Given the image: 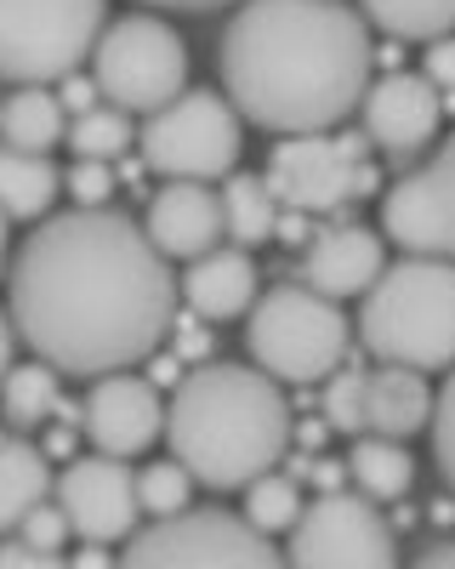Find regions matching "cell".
I'll list each match as a JSON object with an SVG mask.
<instances>
[{
  "label": "cell",
  "mask_w": 455,
  "mask_h": 569,
  "mask_svg": "<svg viewBox=\"0 0 455 569\" xmlns=\"http://www.w3.org/2000/svg\"><path fill=\"white\" fill-rule=\"evenodd\" d=\"M12 337L58 376H114L154 359L176 325V273L125 211L46 217L12 257Z\"/></svg>",
  "instance_id": "obj_1"
},
{
  "label": "cell",
  "mask_w": 455,
  "mask_h": 569,
  "mask_svg": "<svg viewBox=\"0 0 455 569\" xmlns=\"http://www.w3.org/2000/svg\"><path fill=\"white\" fill-rule=\"evenodd\" d=\"M371 23L342 0H240L222 29L234 114L273 137L336 131L371 86Z\"/></svg>",
  "instance_id": "obj_2"
},
{
  "label": "cell",
  "mask_w": 455,
  "mask_h": 569,
  "mask_svg": "<svg viewBox=\"0 0 455 569\" xmlns=\"http://www.w3.org/2000/svg\"><path fill=\"white\" fill-rule=\"evenodd\" d=\"M160 439H171V461L189 467L194 485L245 490L285 461L296 427L280 382L256 365H200L176 376Z\"/></svg>",
  "instance_id": "obj_3"
},
{
  "label": "cell",
  "mask_w": 455,
  "mask_h": 569,
  "mask_svg": "<svg viewBox=\"0 0 455 569\" xmlns=\"http://www.w3.org/2000/svg\"><path fill=\"white\" fill-rule=\"evenodd\" d=\"M358 342L382 365L449 370L455 365V262L398 257L376 273L358 308Z\"/></svg>",
  "instance_id": "obj_4"
},
{
  "label": "cell",
  "mask_w": 455,
  "mask_h": 569,
  "mask_svg": "<svg viewBox=\"0 0 455 569\" xmlns=\"http://www.w3.org/2000/svg\"><path fill=\"white\" fill-rule=\"evenodd\" d=\"M245 342L262 376L307 388L318 376H336V365L347 359V319L307 284H273L267 297L251 302Z\"/></svg>",
  "instance_id": "obj_5"
},
{
  "label": "cell",
  "mask_w": 455,
  "mask_h": 569,
  "mask_svg": "<svg viewBox=\"0 0 455 569\" xmlns=\"http://www.w3.org/2000/svg\"><path fill=\"white\" fill-rule=\"evenodd\" d=\"M91 86L120 114H154L189 86V46L154 12L103 23L98 46H91Z\"/></svg>",
  "instance_id": "obj_6"
},
{
  "label": "cell",
  "mask_w": 455,
  "mask_h": 569,
  "mask_svg": "<svg viewBox=\"0 0 455 569\" xmlns=\"http://www.w3.org/2000/svg\"><path fill=\"white\" fill-rule=\"evenodd\" d=\"M109 0H0V80L58 86L103 34Z\"/></svg>",
  "instance_id": "obj_7"
},
{
  "label": "cell",
  "mask_w": 455,
  "mask_h": 569,
  "mask_svg": "<svg viewBox=\"0 0 455 569\" xmlns=\"http://www.w3.org/2000/svg\"><path fill=\"white\" fill-rule=\"evenodd\" d=\"M136 149L165 182H216L240 166V114L222 91H182L165 109L143 114Z\"/></svg>",
  "instance_id": "obj_8"
},
{
  "label": "cell",
  "mask_w": 455,
  "mask_h": 569,
  "mask_svg": "<svg viewBox=\"0 0 455 569\" xmlns=\"http://www.w3.org/2000/svg\"><path fill=\"white\" fill-rule=\"evenodd\" d=\"M114 569H285V552L234 512H171L131 530Z\"/></svg>",
  "instance_id": "obj_9"
},
{
  "label": "cell",
  "mask_w": 455,
  "mask_h": 569,
  "mask_svg": "<svg viewBox=\"0 0 455 569\" xmlns=\"http://www.w3.org/2000/svg\"><path fill=\"white\" fill-rule=\"evenodd\" d=\"M267 194L296 217H325L342 211L347 200H364L376 188V171L364 166V137L353 131H307V137H280L267 154Z\"/></svg>",
  "instance_id": "obj_10"
},
{
  "label": "cell",
  "mask_w": 455,
  "mask_h": 569,
  "mask_svg": "<svg viewBox=\"0 0 455 569\" xmlns=\"http://www.w3.org/2000/svg\"><path fill=\"white\" fill-rule=\"evenodd\" d=\"M285 536V569H398L393 525L358 490H325Z\"/></svg>",
  "instance_id": "obj_11"
},
{
  "label": "cell",
  "mask_w": 455,
  "mask_h": 569,
  "mask_svg": "<svg viewBox=\"0 0 455 569\" xmlns=\"http://www.w3.org/2000/svg\"><path fill=\"white\" fill-rule=\"evenodd\" d=\"M382 233L410 257L455 262V137L382 200Z\"/></svg>",
  "instance_id": "obj_12"
},
{
  "label": "cell",
  "mask_w": 455,
  "mask_h": 569,
  "mask_svg": "<svg viewBox=\"0 0 455 569\" xmlns=\"http://www.w3.org/2000/svg\"><path fill=\"white\" fill-rule=\"evenodd\" d=\"M58 507L69 530L91 547L125 541L136 530V472L114 456H80L58 472Z\"/></svg>",
  "instance_id": "obj_13"
},
{
  "label": "cell",
  "mask_w": 455,
  "mask_h": 569,
  "mask_svg": "<svg viewBox=\"0 0 455 569\" xmlns=\"http://www.w3.org/2000/svg\"><path fill=\"white\" fill-rule=\"evenodd\" d=\"M80 433L98 445V456H143L160 433H165V399L154 382H143V376H98L80 405Z\"/></svg>",
  "instance_id": "obj_14"
},
{
  "label": "cell",
  "mask_w": 455,
  "mask_h": 569,
  "mask_svg": "<svg viewBox=\"0 0 455 569\" xmlns=\"http://www.w3.org/2000/svg\"><path fill=\"white\" fill-rule=\"evenodd\" d=\"M358 114H364V137H371L376 149L410 154V149H427V142L438 137L444 103H438V91L427 86V74L393 69V74L364 86Z\"/></svg>",
  "instance_id": "obj_15"
},
{
  "label": "cell",
  "mask_w": 455,
  "mask_h": 569,
  "mask_svg": "<svg viewBox=\"0 0 455 569\" xmlns=\"http://www.w3.org/2000/svg\"><path fill=\"white\" fill-rule=\"evenodd\" d=\"M382 268H387V246H382V233L364 228V222L318 228L302 251V284L318 297H331V302L364 297Z\"/></svg>",
  "instance_id": "obj_16"
},
{
  "label": "cell",
  "mask_w": 455,
  "mask_h": 569,
  "mask_svg": "<svg viewBox=\"0 0 455 569\" xmlns=\"http://www.w3.org/2000/svg\"><path fill=\"white\" fill-rule=\"evenodd\" d=\"M149 246L165 262H194L222 246V200L211 182H165L143 217Z\"/></svg>",
  "instance_id": "obj_17"
},
{
  "label": "cell",
  "mask_w": 455,
  "mask_h": 569,
  "mask_svg": "<svg viewBox=\"0 0 455 569\" xmlns=\"http://www.w3.org/2000/svg\"><path fill=\"white\" fill-rule=\"evenodd\" d=\"M176 297L189 302L194 319H240L256 302V262L240 246H216L189 262V273L176 279Z\"/></svg>",
  "instance_id": "obj_18"
},
{
  "label": "cell",
  "mask_w": 455,
  "mask_h": 569,
  "mask_svg": "<svg viewBox=\"0 0 455 569\" xmlns=\"http://www.w3.org/2000/svg\"><path fill=\"white\" fill-rule=\"evenodd\" d=\"M427 421H433V388L422 370L376 365L364 376V433L410 445L416 433H427Z\"/></svg>",
  "instance_id": "obj_19"
},
{
  "label": "cell",
  "mask_w": 455,
  "mask_h": 569,
  "mask_svg": "<svg viewBox=\"0 0 455 569\" xmlns=\"http://www.w3.org/2000/svg\"><path fill=\"white\" fill-rule=\"evenodd\" d=\"M69 137V114L58 103L52 86H18L7 103H0V142L23 154H52Z\"/></svg>",
  "instance_id": "obj_20"
},
{
  "label": "cell",
  "mask_w": 455,
  "mask_h": 569,
  "mask_svg": "<svg viewBox=\"0 0 455 569\" xmlns=\"http://www.w3.org/2000/svg\"><path fill=\"white\" fill-rule=\"evenodd\" d=\"M58 188L63 171L52 166V154H23L0 142V211H7V222H40L52 211Z\"/></svg>",
  "instance_id": "obj_21"
},
{
  "label": "cell",
  "mask_w": 455,
  "mask_h": 569,
  "mask_svg": "<svg viewBox=\"0 0 455 569\" xmlns=\"http://www.w3.org/2000/svg\"><path fill=\"white\" fill-rule=\"evenodd\" d=\"M52 490V467L23 439H0V536H12Z\"/></svg>",
  "instance_id": "obj_22"
},
{
  "label": "cell",
  "mask_w": 455,
  "mask_h": 569,
  "mask_svg": "<svg viewBox=\"0 0 455 569\" xmlns=\"http://www.w3.org/2000/svg\"><path fill=\"white\" fill-rule=\"evenodd\" d=\"M222 240H234L240 251L273 240V228H280V206H273L267 182L251 177V171H228V188H222Z\"/></svg>",
  "instance_id": "obj_23"
},
{
  "label": "cell",
  "mask_w": 455,
  "mask_h": 569,
  "mask_svg": "<svg viewBox=\"0 0 455 569\" xmlns=\"http://www.w3.org/2000/svg\"><path fill=\"white\" fill-rule=\"evenodd\" d=\"M347 479L364 501H398L416 479V461H410L404 445L376 439V433H358V445L347 450Z\"/></svg>",
  "instance_id": "obj_24"
},
{
  "label": "cell",
  "mask_w": 455,
  "mask_h": 569,
  "mask_svg": "<svg viewBox=\"0 0 455 569\" xmlns=\"http://www.w3.org/2000/svg\"><path fill=\"white\" fill-rule=\"evenodd\" d=\"M358 18L393 40H444L455 34V0H364Z\"/></svg>",
  "instance_id": "obj_25"
},
{
  "label": "cell",
  "mask_w": 455,
  "mask_h": 569,
  "mask_svg": "<svg viewBox=\"0 0 455 569\" xmlns=\"http://www.w3.org/2000/svg\"><path fill=\"white\" fill-rule=\"evenodd\" d=\"M0 405H7V421L18 427H40L46 416H58V370L52 365H12L0 376Z\"/></svg>",
  "instance_id": "obj_26"
},
{
  "label": "cell",
  "mask_w": 455,
  "mask_h": 569,
  "mask_svg": "<svg viewBox=\"0 0 455 569\" xmlns=\"http://www.w3.org/2000/svg\"><path fill=\"white\" fill-rule=\"evenodd\" d=\"M131 114H120V109H109V103H98V109H85V114H74L69 120V149H74V160H120L125 149H131Z\"/></svg>",
  "instance_id": "obj_27"
},
{
  "label": "cell",
  "mask_w": 455,
  "mask_h": 569,
  "mask_svg": "<svg viewBox=\"0 0 455 569\" xmlns=\"http://www.w3.org/2000/svg\"><path fill=\"white\" fill-rule=\"evenodd\" d=\"M296 512H302V490H296V479H285V472H262V479L245 485V525L262 530L267 541L280 530H291Z\"/></svg>",
  "instance_id": "obj_28"
},
{
  "label": "cell",
  "mask_w": 455,
  "mask_h": 569,
  "mask_svg": "<svg viewBox=\"0 0 455 569\" xmlns=\"http://www.w3.org/2000/svg\"><path fill=\"white\" fill-rule=\"evenodd\" d=\"M189 496H194V479L182 461H149L136 472V507L149 518H171V512H189Z\"/></svg>",
  "instance_id": "obj_29"
},
{
  "label": "cell",
  "mask_w": 455,
  "mask_h": 569,
  "mask_svg": "<svg viewBox=\"0 0 455 569\" xmlns=\"http://www.w3.org/2000/svg\"><path fill=\"white\" fill-rule=\"evenodd\" d=\"M325 427L364 433V370H342L325 382Z\"/></svg>",
  "instance_id": "obj_30"
},
{
  "label": "cell",
  "mask_w": 455,
  "mask_h": 569,
  "mask_svg": "<svg viewBox=\"0 0 455 569\" xmlns=\"http://www.w3.org/2000/svg\"><path fill=\"white\" fill-rule=\"evenodd\" d=\"M427 433H433V461H438V472H444V485L455 490V365H449V382L433 393Z\"/></svg>",
  "instance_id": "obj_31"
},
{
  "label": "cell",
  "mask_w": 455,
  "mask_h": 569,
  "mask_svg": "<svg viewBox=\"0 0 455 569\" xmlns=\"http://www.w3.org/2000/svg\"><path fill=\"white\" fill-rule=\"evenodd\" d=\"M12 536H18V541H29V547H40V552H58L74 530H69V518H63V507H58V501H40V507L23 518V525H18Z\"/></svg>",
  "instance_id": "obj_32"
},
{
  "label": "cell",
  "mask_w": 455,
  "mask_h": 569,
  "mask_svg": "<svg viewBox=\"0 0 455 569\" xmlns=\"http://www.w3.org/2000/svg\"><path fill=\"white\" fill-rule=\"evenodd\" d=\"M63 188L74 194V206H109V194H114V171L103 166V160H74L69 166V177H63Z\"/></svg>",
  "instance_id": "obj_33"
},
{
  "label": "cell",
  "mask_w": 455,
  "mask_h": 569,
  "mask_svg": "<svg viewBox=\"0 0 455 569\" xmlns=\"http://www.w3.org/2000/svg\"><path fill=\"white\" fill-rule=\"evenodd\" d=\"M0 569H69L58 552H40L18 536H0Z\"/></svg>",
  "instance_id": "obj_34"
},
{
  "label": "cell",
  "mask_w": 455,
  "mask_h": 569,
  "mask_svg": "<svg viewBox=\"0 0 455 569\" xmlns=\"http://www.w3.org/2000/svg\"><path fill=\"white\" fill-rule=\"evenodd\" d=\"M427 86L433 91H455V34L427 40Z\"/></svg>",
  "instance_id": "obj_35"
},
{
  "label": "cell",
  "mask_w": 455,
  "mask_h": 569,
  "mask_svg": "<svg viewBox=\"0 0 455 569\" xmlns=\"http://www.w3.org/2000/svg\"><path fill=\"white\" fill-rule=\"evenodd\" d=\"M52 91H58L63 114H85V109H98V103H103V98H98V86H91V80H85L80 69H74V74H63V80H58Z\"/></svg>",
  "instance_id": "obj_36"
},
{
  "label": "cell",
  "mask_w": 455,
  "mask_h": 569,
  "mask_svg": "<svg viewBox=\"0 0 455 569\" xmlns=\"http://www.w3.org/2000/svg\"><path fill=\"white\" fill-rule=\"evenodd\" d=\"M176 330V353L182 359H200L205 353V330H200V319H182V325H171Z\"/></svg>",
  "instance_id": "obj_37"
},
{
  "label": "cell",
  "mask_w": 455,
  "mask_h": 569,
  "mask_svg": "<svg viewBox=\"0 0 455 569\" xmlns=\"http://www.w3.org/2000/svg\"><path fill=\"white\" fill-rule=\"evenodd\" d=\"M154 12H222V7H240V0H143Z\"/></svg>",
  "instance_id": "obj_38"
},
{
  "label": "cell",
  "mask_w": 455,
  "mask_h": 569,
  "mask_svg": "<svg viewBox=\"0 0 455 569\" xmlns=\"http://www.w3.org/2000/svg\"><path fill=\"white\" fill-rule=\"evenodd\" d=\"M410 569H455V541H444V547H433V552H422Z\"/></svg>",
  "instance_id": "obj_39"
},
{
  "label": "cell",
  "mask_w": 455,
  "mask_h": 569,
  "mask_svg": "<svg viewBox=\"0 0 455 569\" xmlns=\"http://www.w3.org/2000/svg\"><path fill=\"white\" fill-rule=\"evenodd\" d=\"M69 569H114V558H109L103 547H91V541H85V552H80V558H74Z\"/></svg>",
  "instance_id": "obj_40"
},
{
  "label": "cell",
  "mask_w": 455,
  "mask_h": 569,
  "mask_svg": "<svg viewBox=\"0 0 455 569\" xmlns=\"http://www.w3.org/2000/svg\"><path fill=\"white\" fill-rule=\"evenodd\" d=\"M7 370H12V319L0 313V376H7Z\"/></svg>",
  "instance_id": "obj_41"
},
{
  "label": "cell",
  "mask_w": 455,
  "mask_h": 569,
  "mask_svg": "<svg viewBox=\"0 0 455 569\" xmlns=\"http://www.w3.org/2000/svg\"><path fill=\"white\" fill-rule=\"evenodd\" d=\"M0 262H7V211H0Z\"/></svg>",
  "instance_id": "obj_42"
}]
</instances>
